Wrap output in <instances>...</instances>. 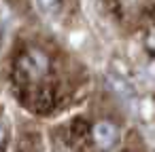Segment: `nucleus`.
Masks as SVG:
<instances>
[{"mask_svg":"<svg viewBox=\"0 0 155 152\" xmlns=\"http://www.w3.org/2000/svg\"><path fill=\"white\" fill-rule=\"evenodd\" d=\"M15 70H17V76L30 85L41 82L51 72V57L41 47H26L17 57Z\"/></svg>","mask_w":155,"mask_h":152,"instance_id":"1","label":"nucleus"},{"mask_svg":"<svg viewBox=\"0 0 155 152\" xmlns=\"http://www.w3.org/2000/svg\"><path fill=\"white\" fill-rule=\"evenodd\" d=\"M119 137H121L119 127H117L113 120H106V118L98 120V123L91 127V131H89V139H91L94 148L100 150V152L113 150V148L119 144Z\"/></svg>","mask_w":155,"mask_h":152,"instance_id":"2","label":"nucleus"},{"mask_svg":"<svg viewBox=\"0 0 155 152\" xmlns=\"http://www.w3.org/2000/svg\"><path fill=\"white\" fill-rule=\"evenodd\" d=\"M36 5L47 17H55L62 11V0H36Z\"/></svg>","mask_w":155,"mask_h":152,"instance_id":"3","label":"nucleus"}]
</instances>
